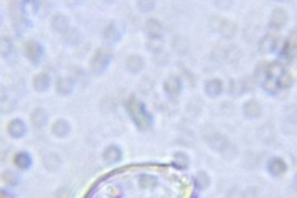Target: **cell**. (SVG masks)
Segmentation results:
<instances>
[{"instance_id":"6da1fadb","label":"cell","mask_w":297,"mask_h":198,"mask_svg":"<svg viewBox=\"0 0 297 198\" xmlns=\"http://www.w3.org/2000/svg\"><path fill=\"white\" fill-rule=\"evenodd\" d=\"M294 78L281 61H272L266 66L264 76L261 80V86L269 96H276L282 89L292 86Z\"/></svg>"},{"instance_id":"7a4b0ae2","label":"cell","mask_w":297,"mask_h":198,"mask_svg":"<svg viewBox=\"0 0 297 198\" xmlns=\"http://www.w3.org/2000/svg\"><path fill=\"white\" fill-rule=\"evenodd\" d=\"M126 109L129 112L130 119H132V122L135 124V127H139L140 130H147V129H151L154 125L152 114L148 112L147 106L142 103L140 99L135 98V96H132V98L127 99Z\"/></svg>"},{"instance_id":"3957f363","label":"cell","mask_w":297,"mask_h":198,"mask_svg":"<svg viewBox=\"0 0 297 198\" xmlns=\"http://www.w3.org/2000/svg\"><path fill=\"white\" fill-rule=\"evenodd\" d=\"M112 61V53L109 50H106V48H99L96 50V53L93 55L91 58V63H89V70H91L93 75H103L106 70H108V66Z\"/></svg>"},{"instance_id":"277c9868","label":"cell","mask_w":297,"mask_h":198,"mask_svg":"<svg viewBox=\"0 0 297 198\" xmlns=\"http://www.w3.org/2000/svg\"><path fill=\"white\" fill-rule=\"evenodd\" d=\"M213 32H216L218 35H221L223 38H233L236 33V25L233 22H230L223 17H211L210 19Z\"/></svg>"},{"instance_id":"5b68a950","label":"cell","mask_w":297,"mask_h":198,"mask_svg":"<svg viewBox=\"0 0 297 198\" xmlns=\"http://www.w3.org/2000/svg\"><path fill=\"white\" fill-rule=\"evenodd\" d=\"M277 55L282 61H286V63L294 61L295 59V32L290 33V37L287 40H282V45H281V48H279Z\"/></svg>"},{"instance_id":"8992f818","label":"cell","mask_w":297,"mask_h":198,"mask_svg":"<svg viewBox=\"0 0 297 198\" xmlns=\"http://www.w3.org/2000/svg\"><path fill=\"white\" fill-rule=\"evenodd\" d=\"M25 56L28 58V61H32L33 64H38L45 56L43 45L38 43L37 40H28L25 43Z\"/></svg>"},{"instance_id":"52a82bcc","label":"cell","mask_w":297,"mask_h":198,"mask_svg":"<svg viewBox=\"0 0 297 198\" xmlns=\"http://www.w3.org/2000/svg\"><path fill=\"white\" fill-rule=\"evenodd\" d=\"M266 170H267V173H269L271 177L281 178V177L286 175V172H287V164H286V160L281 159V157H271L269 160H267Z\"/></svg>"},{"instance_id":"ba28073f","label":"cell","mask_w":297,"mask_h":198,"mask_svg":"<svg viewBox=\"0 0 297 198\" xmlns=\"http://www.w3.org/2000/svg\"><path fill=\"white\" fill-rule=\"evenodd\" d=\"M205 141L213 151L218 152H227V149L230 147V141L223 134H219L218 130H211V136H205Z\"/></svg>"},{"instance_id":"9c48e42d","label":"cell","mask_w":297,"mask_h":198,"mask_svg":"<svg viewBox=\"0 0 297 198\" xmlns=\"http://www.w3.org/2000/svg\"><path fill=\"white\" fill-rule=\"evenodd\" d=\"M182 89H183V85L178 76H169L167 80L164 81V91L172 101H175L178 96H180Z\"/></svg>"},{"instance_id":"30bf717a","label":"cell","mask_w":297,"mask_h":198,"mask_svg":"<svg viewBox=\"0 0 297 198\" xmlns=\"http://www.w3.org/2000/svg\"><path fill=\"white\" fill-rule=\"evenodd\" d=\"M281 45H282L281 38L272 37V35H264L259 41V51L263 53V55H267V53H277Z\"/></svg>"},{"instance_id":"8fae6325","label":"cell","mask_w":297,"mask_h":198,"mask_svg":"<svg viewBox=\"0 0 297 198\" xmlns=\"http://www.w3.org/2000/svg\"><path fill=\"white\" fill-rule=\"evenodd\" d=\"M287 20H289V15H287V12L284 10V9H281V7H276L274 10H272V14H271V17H269V28L271 30H281L282 27H286V23H287Z\"/></svg>"},{"instance_id":"7c38bea8","label":"cell","mask_w":297,"mask_h":198,"mask_svg":"<svg viewBox=\"0 0 297 198\" xmlns=\"http://www.w3.org/2000/svg\"><path fill=\"white\" fill-rule=\"evenodd\" d=\"M243 116L248 119H256L263 114V107H261V103L256 99H248L245 104L241 107Z\"/></svg>"},{"instance_id":"4fadbf2b","label":"cell","mask_w":297,"mask_h":198,"mask_svg":"<svg viewBox=\"0 0 297 198\" xmlns=\"http://www.w3.org/2000/svg\"><path fill=\"white\" fill-rule=\"evenodd\" d=\"M7 132L12 139H22L27 134V124L22 121V119H12L7 125Z\"/></svg>"},{"instance_id":"5bb4252c","label":"cell","mask_w":297,"mask_h":198,"mask_svg":"<svg viewBox=\"0 0 297 198\" xmlns=\"http://www.w3.org/2000/svg\"><path fill=\"white\" fill-rule=\"evenodd\" d=\"M30 121H32L35 129H38V130L43 129L45 125L48 124V112H46V109H43V107H35L32 114H30Z\"/></svg>"},{"instance_id":"9a60e30c","label":"cell","mask_w":297,"mask_h":198,"mask_svg":"<svg viewBox=\"0 0 297 198\" xmlns=\"http://www.w3.org/2000/svg\"><path fill=\"white\" fill-rule=\"evenodd\" d=\"M56 93L59 96H71L75 91V80L68 76H59L56 80Z\"/></svg>"},{"instance_id":"2e32d148","label":"cell","mask_w":297,"mask_h":198,"mask_svg":"<svg viewBox=\"0 0 297 198\" xmlns=\"http://www.w3.org/2000/svg\"><path fill=\"white\" fill-rule=\"evenodd\" d=\"M71 132V125L66 119H56L51 125V134L58 139H66Z\"/></svg>"},{"instance_id":"e0dca14e","label":"cell","mask_w":297,"mask_h":198,"mask_svg":"<svg viewBox=\"0 0 297 198\" xmlns=\"http://www.w3.org/2000/svg\"><path fill=\"white\" fill-rule=\"evenodd\" d=\"M103 159L106 164H117V162H121L122 159V151H121V147L116 146V144H111V146H108L104 149V152H103Z\"/></svg>"},{"instance_id":"ac0fdd59","label":"cell","mask_w":297,"mask_h":198,"mask_svg":"<svg viewBox=\"0 0 297 198\" xmlns=\"http://www.w3.org/2000/svg\"><path fill=\"white\" fill-rule=\"evenodd\" d=\"M145 68V59L140 55H130L126 59V70L130 75H139Z\"/></svg>"},{"instance_id":"d6986e66","label":"cell","mask_w":297,"mask_h":198,"mask_svg":"<svg viewBox=\"0 0 297 198\" xmlns=\"http://www.w3.org/2000/svg\"><path fill=\"white\" fill-rule=\"evenodd\" d=\"M69 28L71 27H69V20H68L66 15H63V14L53 15V19H51V30L53 32H56L59 35H64Z\"/></svg>"},{"instance_id":"ffe728a7","label":"cell","mask_w":297,"mask_h":198,"mask_svg":"<svg viewBox=\"0 0 297 198\" xmlns=\"http://www.w3.org/2000/svg\"><path fill=\"white\" fill-rule=\"evenodd\" d=\"M145 32L148 35V38L151 40H160L164 35V28H162V23L156 19H148L145 22Z\"/></svg>"},{"instance_id":"44dd1931","label":"cell","mask_w":297,"mask_h":198,"mask_svg":"<svg viewBox=\"0 0 297 198\" xmlns=\"http://www.w3.org/2000/svg\"><path fill=\"white\" fill-rule=\"evenodd\" d=\"M205 93L210 98H218L219 94L223 93V81L215 78V80H208L205 83Z\"/></svg>"},{"instance_id":"7402d4cb","label":"cell","mask_w":297,"mask_h":198,"mask_svg":"<svg viewBox=\"0 0 297 198\" xmlns=\"http://www.w3.org/2000/svg\"><path fill=\"white\" fill-rule=\"evenodd\" d=\"M121 35H122V32L116 22H109L108 27L104 28V40L111 41V43H116V41L121 40Z\"/></svg>"},{"instance_id":"603a6c76","label":"cell","mask_w":297,"mask_h":198,"mask_svg":"<svg viewBox=\"0 0 297 198\" xmlns=\"http://www.w3.org/2000/svg\"><path fill=\"white\" fill-rule=\"evenodd\" d=\"M51 86V80L48 73H38L37 76L33 78V89L38 93H43L46 89H50Z\"/></svg>"},{"instance_id":"cb8c5ba5","label":"cell","mask_w":297,"mask_h":198,"mask_svg":"<svg viewBox=\"0 0 297 198\" xmlns=\"http://www.w3.org/2000/svg\"><path fill=\"white\" fill-rule=\"evenodd\" d=\"M14 164L19 167L20 170H27V169H30V167L33 165V159H32V155H30L28 152L22 151V152H17L15 154Z\"/></svg>"},{"instance_id":"d4e9b609","label":"cell","mask_w":297,"mask_h":198,"mask_svg":"<svg viewBox=\"0 0 297 198\" xmlns=\"http://www.w3.org/2000/svg\"><path fill=\"white\" fill-rule=\"evenodd\" d=\"M172 165H174L175 169H178V170H185V169H188V165H190L188 155H187L185 152H175V154H174V160H172Z\"/></svg>"},{"instance_id":"484cf974","label":"cell","mask_w":297,"mask_h":198,"mask_svg":"<svg viewBox=\"0 0 297 198\" xmlns=\"http://www.w3.org/2000/svg\"><path fill=\"white\" fill-rule=\"evenodd\" d=\"M193 182L197 185L198 190H206L208 185H210V177H208V173L205 170H200L197 172V175L193 177Z\"/></svg>"},{"instance_id":"4316f807","label":"cell","mask_w":297,"mask_h":198,"mask_svg":"<svg viewBox=\"0 0 297 198\" xmlns=\"http://www.w3.org/2000/svg\"><path fill=\"white\" fill-rule=\"evenodd\" d=\"M12 53H14V43H12L10 38H2V56L4 58H9Z\"/></svg>"},{"instance_id":"83f0119b","label":"cell","mask_w":297,"mask_h":198,"mask_svg":"<svg viewBox=\"0 0 297 198\" xmlns=\"http://www.w3.org/2000/svg\"><path fill=\"white\" fill-rule=\"evenodd\" d=\"M2 178H4V182L7 183V185H10V187H15L17 183H19V177L17 175H14L10 170H5L4 172V175H2Z\"/></svg>"},{"instance_id":"f1b7e54d","label":"cell","mask_w":297,"mask_h":198,"mask_svg":"<svg viewBox=\"0 0 297 198\" xmlns=\"http://www.w3.org/2000/svg\"><path fill=\"white\" fill-rule=\"evenodd\" d=\"M137 9L142 12V14H147V12L156 9V4L154 2H137Z\"/></svg>"},{"instance_id":"f546056e","label":"cell","mask_w":297,"mask_h":198,"mask_svg":"<svg viewBox=\"0 0 297 198\" xmlns=\"http://www.w3.org/2000/svg\"><path fill=\"white\" fill-rule=\"evenodd\" d=\"M140 183H142V187H148L147 183H156V178L144 175V177H140Z\"/></svg>"},{"instance_id":"4dcf8cb0","label":"cell","mask_w":297,"mask_h":198,"mask_svg":"<svg viewBox=\"0 0 297 198\" xmlns=\"http://www.w3.org/2000/svg\"><path fill=\"white\" fill-rule=\"evenodd\" d=\"M0 196H2V198H14V195H12L10 191L5 190V188H2V191H0Z\"/></svg>"}]
</instances>
